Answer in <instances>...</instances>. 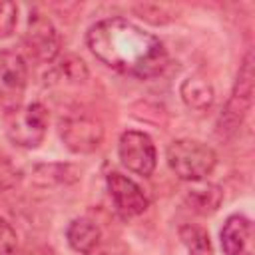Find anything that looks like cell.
Masks as SVG:
<instances>
[{"label": "cell", "mask_w": 255, "mask_h": 255, "mask_svg": "<svg viewBox=\"0 0 255 255\" xmlns=\"http://www.w3.org/2000/svg\"><path fill=\"white\" fill-rule=\"evenodd\" d=\"M86 42L102 64L126 76L147 80L159 76L167 66L163 42L126 18L96 22L88 30Z\"/></svg>", "instance_id": "cell-1"}, {"label": "cell", "mask_w": 255, "mask_h": 255, "mask_svg": "<svg viewBox=\"0 0 255 255\" xmlns=\"http://www.w3.org/2000/svg\"><path fill=\"white\" fill-rule=\"evenodd\" d=\"M18 249V235L14 227L0 217V255H14Z\"/></svg>", "instance_id": "cell-16"}, {"label": "cell", "mask_w": 255, "mask_h": 255, "mask_svg": "<svg viewBox=\"0 0 255 255\" xmlns=\"http://www.w3.org/2000/svg\"><path fill=\"white\" fill-rule=\"evenodd\" d=\"M48 120V110L38 102L14 106L8 108V112L4 114V131L12 143L26 149H34L46 137Z\"/></svg>", "instance_id": "cell-4"}, {"label": "cell", "mask_w": 255, "mask_h": 255, "mask_svg": "<svg viewBox=\"0 0 255 255\" xmlns=\"http://www.w3.org/2000/svg\"><path fill=\"white\" fill-rule=\"evenodd\" d=\"M118 153H120L122 165L141 177H149L157 165L153 139L147 133L137 129H128L120 135Z\"/></svg>", "instance_id": "cell-5"}, {"label": "cell", "mask_w": 255, "mask_h": 255, "mask_svg": "<svg viewBox=\"0 0 255 255\" xmlns=\"http://www.w3.org/2000/svg\"><path fill=\"white\" fill-rule=\"evenodd\" d=\"M24 44L28 52L40 62H52L60 54V34L52 20L38 10L30 12L28 16Z\"/></svg>", "instance_id": "cell-7"}, {"label": "cell", "mask_w": 255, "mask_h": 255, "mask_svg": "<svg viewBox=\"0 0 255 255\" xmlns=\"http://www.w3.org/2000/svg\"><path fill=\"white\" fill-rule=\"evenodd\" d=\"M221 201H223V189L205 179L189 181V187H185V203L199 215L215 213Z\"/></svg>", "instance_id": "cell-11"}, {"label": "cell", "mask_w": 255, "mask_h": 255, "mask_svg": "<svg viewBox=\"0 0 255 255\" xmlns=\"http://www.w3.org/2000/svg\"><path fill=\"white\" fill-rule=\"evenodd\" d=\"M18 22V6L8 0H0V38H6L14 32Z\"/></svg>", "instance_id": "cell-15"}, {"label": "cell", "mask_w": 255, "mask_h": 255, "mask_svg": "<svg viewBox=\"0 0 255 255\" xmlns=\"http://www.w3.org/2000/svg\"><path fill=\"white\" fill-rule=\"evenodd\" d=\"M106 185L110 191V197L114 199V205L118 211H122L128 217L141 215L149 207V199L145 191L128 175L120 171H110L106 177Z\"/></svg>", "instance_id": "cell-9"}, {"label": "cell", "mask_w": 255, "mask_h": 255, "mask_svg": "<svg viewBox=\"0 0 255 255\" xmlns=\"http://www.w3.org/2000/svg\"><path fill=\"white\" fill-rule=\"evenodd\" d=\"M253 82H255L253 52H247V56L243 58V62L239 66V74L233 84L231 96L217 120V133L221 137H231L243 126V122L251 110V104H253Z\"/></svg>", "instance_id": "cell-2"}, {"label": "cell", "mask_w": 255, "mask_h": 255, "mask_svg": "<svg viewBox=\"0 0 255 255\" xmlns=\"http://www.w3.org/2000/svg\"><path fill=\"white\" fill-rule=\"evenodd\" d=\"M179 96L183 104L191 110L203 112L213 104V86L203 76H187L179 86Z\"/></svg>", "instance_id": "cell-13"}, {"label": "cell", "mask_w": 255, "mask_h": 255, "mask_svg": "<svg viewBox=\"0 0 255 255\" xmlns=\"http://www.w3.org/2000/svg\"><path fill=\"white\" fill-rule=\"evenodd\" d=\"M167 163L179 179L199 181V179H205L213 171V167L217 163V155L207 143L189 139V137H181V139H175L169 143Z\"/></svg>", "instance_id": "cell-3"}, {"label": "cell", "mask_w": 255, "mask_h": 255, "mask_svg": "<svg viewBox=\"0 0 255 255\" xmlns=\"http://www.w3.org/2000/svg\"><path fill=\"white\" fill-rule=\"evenodd\" d=\"M58 129L64 145L74 153H90L104 139L102 124L88 116H66L60 120Z\"/></svg>", "instance_id": "cell-6"}, {"label": "cell", "mask_w": 255, "mask_h": 255, "mask_svg": "<svg viewBox=\"0 0 255 255\" xmlns=\"http://www.w3.org/2000/svg\"><path fill=\"white\" fill-rule=\"evenodd\" d=\"M100 227L86 217H76L70 221L68 229H66V239L70 243V247L78 253H92L98 243H100Z\"/></svg>", "instance_id": "cell-12"}, {"label": "cell", "mask_w": 255, "mask_h": 255, "mask_svg": "<svg viewBox=\"0 0 255 255\" xmlns=\"http://www.w3.org/2000/svg\"><path fill=\"white\" fill-rule=\"evenodd\" d=\"M28 84V68L20 54L0 50V104L6 108L18 106Z\"/></svg>", "instance_id": "cell-8"}, {"label": "cell", "mask_w": 255, "mask_h": 255, "mask_svg": "<svg viewBox=\"0 0 255 255\" xmlns=\"http://www.w3.org/2000/svg\"><path fill=\"white\" fill-rule=\"evenodd\" d=\"M179 239L187 249V255H213V245L205 229L197 225H181Z\"/></svg>", "instance_id": "cell-14"}, {"label": "cell", "mask_w": 255, "mask_h": 255, "mask_svg": "<svg viewBox=\"0 0 255 255\" xmlns=\"http://www.w3.org/2000/svg\"><path fill=\"white\" fill-rule=\"evenodd\" d=\"M88 255H96V253H88Z\"/></svg>", "instance_id": "cell-18"}, {"label": "cell", "mask_w": 255, "mask_h": 255, "mask_svg": "<svg viewBox=\"0 0 255 255\" xmlns=\"http://www.w3.org/2000/svg\"><path fill=\"white\" fill-rule=\"evenodd\" d=\"M14 181H16V171H14V167L10 165L8 159L0 157V189L10 187Z\"/></svg>", "instance_id": "cell-17"}, {"label": "cell", "mask_w": 255, "mask_h": 255, "mask_svg": "<svg viewBox=\"0 0 255 255\" xmlns=\"http://www.w3.org/2000/svg\"><path fill=\"white\" fill-rule=\"evenodd\" d=\"M225 255H253V225L251 219L235 213L229 215L219 233Z\"/></svg>", "instance_id": "cell-10"}]
</instances>
